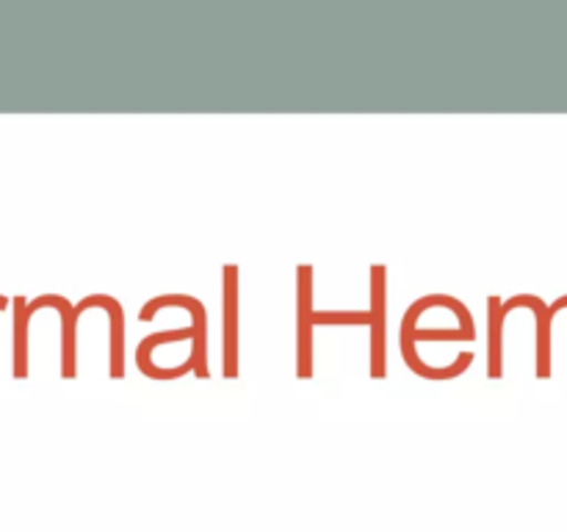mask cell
Wrapping results in <instances>:
<instances>
[{
	"instance_id": "9",
	"label": "cell",
	"mask_w": 567,
	"mask_h": 532,
	"mask_svg": "<svg viewBox=\"0 0 567 532\" xmlns=\"http://www.w3.org/2000/svg\"><path fill=\"white\" fill-rule=\"evenodd\" d=\"M33 316L28 314V299L14 297V338H11V349H14V377L25 380L28 377V321Z\"/></svg>"
},
{
	"instance_id": "1",
	"label": "cell",
	"mask_w": 567,
	"mask_h": 532,
	"mask_svg": "<svg viewBox=\"0 0 567 532\" xmlns=\"http://www.w3.org/2000/svg\"><path fill=\"white\" fill-rule=\"evenodd\" d=\"M161 308H183L192 316V327L197 330V338L192 344V360H194V375L199 380H208V310H205L203 299L192 297V294H161V297L147 299L138 310V321H150L158 316Z\"/></svg>"
},
{
	"instance_id": "4",
	"label": "cell",
	"mask_w": 567,
	"mask_h": 532,
	"mask_svg": "<svg viewBox=\"0 0 567 532\" xmlns=\"http://www.w3.org/2000/svg\"><path fill=\"white\" fill-rule=\"evenodd\" d=\"M371 377L388 371V266H371Z\"/></svg>"
},
{
	"instance_id": "12",
	"label": "cell",
	"mask_w": 567,
	"mask_h": 532,
	"mask_svg": "<svg viewBox=\"0 0 567 532\" xmlns=\"http://www.w3.org/2000/svg\"><path fill=\"white\" fill-rule=\"evenodd\" d=\"M3 308H9V299L0 297V310H3Z\"/></svg>"
},
{
	"instance_id": "5",
	"label": "cell",
	"mask_w": 567,
	"mask_h": 532,
	"mask_svg": "<svg viewBox=\"0 0 567 532\" xmlns=\"http://www.w3.org/2000/svg\"><path fill=\"white\" fill-rule=\"evenodd\" d=\"M89 308H103L109 314V375L120 380L125 375V314H122V305L114 297H109V294H89V297H83L75 305L78 319Z\"/></svg>"
},
{
	"instance_id": "3",
	"label": "cell",
	"mask_w": 567,
	"mask_h": 532,
	"mask_svg": "<svg viewBox=\"0 0 567 532\" xmlns=\"http://www.w3.org/2000/svg\"><path fill=\"white\" fill-rule=\"evenodd\" d=\"M313 266H297V377H313Z\"/></svg>"
},
{
	"instance_id": "6",
	"label": "cell",
	"mask_w": 567,
	"mask_h": 532,
	"mask_svg": "<svg viewBox=\"0 0 567 532\" xmlns=\"http://www.w3.org/2000/svg\"><path fill=\"white\" fill-rule=\"evenodd\" d=\"M515 308H532V314H535V321H537V377L540 380H548L554 371V364H551V330H554V314H551V305L543 303L540 297H535V294H515L513 299H504V314H509V310Z\"/></svg>"
},
{
	"instance_id": "11",
	"label": "cell",
	"mask_w": 567,
	"mask_h": 532,
	"mask_svg": "<svg viewBox=\"0 0 567 532\" xmlns=\"http://www.w3.org/2000/svg\"><path fill=\"white\" fill-rule=\"evenodd\" d=\"M565 308H567V294H565V297H559L557 303L551 305V314H554V319H557V314H559V310H565Z\"/></svg>"
},
{
	"instance_id": "8",
	"label": "cell",
	"mask_w": 567,
	"mask_h": 532,
	"mask_svg": "<svg viewBox=\"0 0 567 532\" xmlns=\"http://www.w3.org/2000/svg\"><path fill=\"white\" fill-rule=\"evenodd\" d=\"M487 375L493 380L504 375V321H507V314H504V299L491 297L487 299Z\"/></svg>"
},
{
	"instance_id": "2",
	"label": "cell",
	"mask_w": 567,
	"mask_h": 532,
	"mask_svg": "<svg viewBox=\"0 0 567 532\" xmlns=\"http://www.w3.org/2000/svg\"><path fill=\"white\" fill-rule=\"evenodd\" d=\"M221 305H225V371L227 380H236L241 369V272L236 264L221 269Z\"/></svg>"
},
{
	"instance_id": "10",
	"label": "cell",
	"mask_w": 567,
	"mask_h": 532,
	"mask_svg": "<svg viewBox=\"0 0 567 532\" xmlns=\"http://www.w3.org/2000/svg\"><path fill=\"white\" fill-rule=\"evenodd\" d=\"M313 325H371V310H313Z\"/></svg>"
},
{
	"instance_id": "7",
	"label": "cell",
	"mask_w": 567,
	"mask_h": 532,
	"mask_svg": "<svg viewBox=\"0 0 567 532\" xmlns=\"http://www.w3.org/2000/svg\"><path fill=\"white\" fill-rule=\"evenodd\" d=\"M476 338V325L474 321H457L452 330H430V327H419L415 321L402 319V336H399V347L415 349L424 341H474Z\"/></svg>"
}]
</instances>
